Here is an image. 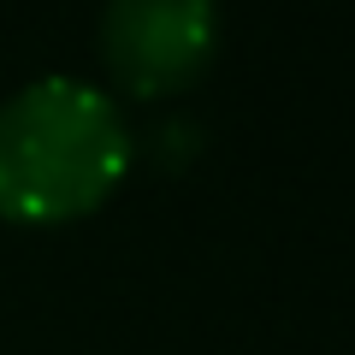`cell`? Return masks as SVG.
I'll list each match as a JSON object with an SVG mask.
<instances>
[{
	"label": "cell",
	"instance_id": "obj_2",
	"mask_svg": "<svg viewBox=\"0 0 355 355\" xmlns=\"http://www.w3.org/2000/svg\"><path fill=\"white\" fill-rule=\"evenodd\" d=\"M214 0H107L101 53L130 95H172L214 60Z\"/></svg>",
	"mask_w": 355,
	"mask_h": 355
},
{
	"label": "cell",
	"instance_id": "obj_1",
	"mask_svg": "<svg viewBox=\"0 0 355 355\" xmlns=\"http://www.w3.org/2000/svg\"><path fill=\"white\" fill-rule=\"evenodd\" d=\"M130 137L113 101L77 77H42L0 107V214L71 219L119 184Z\"/></svg>",
	"mask_w": 355,
	"mask_h": 355
}]
</instances>
